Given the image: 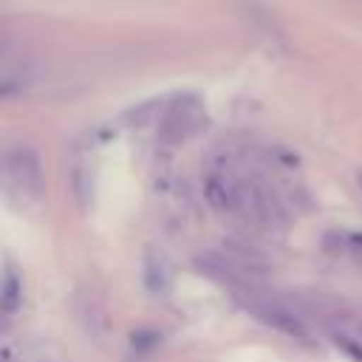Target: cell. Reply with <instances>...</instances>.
<instances>
[{
    "instance_id": "1",
    "label": "cell",
    "mask_w": 362,
    "mask_h": 362,
    "mask_svg": "<svg viewBox=\"0 0 362 362\" xmlns=\"http://www.w3.org/2000/svg\"><path fill=\"white\" fill-rule=\"evenodd\" d=\"M206 198L215 209L243 215L252 223H272L280 218V209L266 187L229 170H218L206 178Z\"/></svg>"
},
{
    "instance_id": "2",
    "label": "cell",
    "mask_w": 362,
    "mask_h": 362,
    "mask_svg": "<svg viewBox=\"0 0 362 362\" xmlns=\"http://www.w3.org/2000/svg\"><path fill=\"white\" fill-rule=\"evenodd\" d=\"M3 178H6V189L11 195L14 204H34L40 198V187H42V173H40V158L31 147H14L6 153V164H3Z\"/></svg>"
},
{
    "instance_id": "3",
    "label": "cell",
    "mask_w": 362,
    "mask_h": 362,
    "mask_svg": "<svg viewBox=\"0 0 362 362\" xmlns=\"http://www.w3.org/2000/svg\"><path fill=\"white\" fill-rule=\"evenodd\" d=\"M201 124V105L195 99H178L161 119V141H184Z\"/></svg>"
},
{
    "instance_id": "4",
    "label": "cell",
    "mask_w": 362,
    "mask_h": 362,
    "mask_svg": "<svg viewBox=\"0 0 362 362\" xmlns=\"http://www.w3.org/2000/svg\"><path fill=\"white\" fill-rule=\"evenodd\" d=\"M246 308H249L257 320H263L266 325H272V328H277V331H283V334H288V337H305L303 320H300L294 311H288L286 305L274 303V300L249 297V300H246Z\"/></svg>"
},
{
    "instance_id": "5",
    "label": "cell",
    "mask_w": 362,
    "mask_h": 362,
    "mask_svg": "<svg viewBox=\"0 0 362 362\" xmlns=\"http://www.w3.org/2000/svg\"><path fill=\"white\" fill-rule=\"evenodd\" d=\"M17 305H20V283H17V274L11 269H6V277H3V311L11 314Z\"/></svg>"
},
{
    "instance_id": "6",
    "label": "cell",
    "mask_w": 362,
    "mask_h": 362,
    "mask_svg": "<svg viewBox=\"0 0 362 362\" xmlns=\"http://www.w3.org/2000/svg\"><path fill=\"white\" fill-rule=\"evenodd\" d=\"M337 238V246L345 249V252H354V255H362V232H342V235H334Z\"/></svg>"
}]
</instances>
